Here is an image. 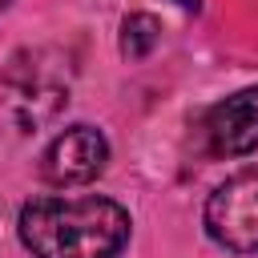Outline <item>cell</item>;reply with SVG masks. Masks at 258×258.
<instances>
[{"label":"cell","mask_w":258,"mask_h":258,"mask_svg":"<svg viewBox=\"0 0 258 258\" xmlns=\"http://www.w3.org/2000/svg\"><path fill=\"white\" fill-rule=\"evenodd\" d=\"M129 230V210L109 198H32L16 218L32 258H117Z\"/></svg>","instance_id":"6da1fadb"},{"label":"cell","mask_w":258,"mask_h":258,"mask_svg":"<svg viewBox=\"0 0 258 258\" xmlns=\"http://www.w3.org/2000/svg\"><path fill=\"white\" fill-rule=\"evenodd\" d=\"M69 101V60L52 48H24L0 73V109L20 129L32 133L52 121Z\"/></svg>","instance_id":"7a4b0ae2"},{"label":"cell","mask_w":258,"mask_h":258,"mask_svg":"<svg viewBox=\"0 0 258 258\" xmlns=\"http://www.w3.org/2000/svg\"><path fill=\"white\" fill-rule=\"evenodd\" d=\"M206 234L230 254H258V169L226 177L206 202Z\"/></svg>","instance_id":"3957f363"},{"label":"cell","mask_w":258,"mask_h":258,"mask_svg":"<svg viewBox=\"0 0 258 258\" xmlns=\"http://www.w3.org/2000/svg\"><path fill=\"white\" fill-rule=\"evenodd\" d=\"M105 161H109V141H105V133L93 129V125H69V129H60V133L48 141V149H44V157H40V177H44L48 185L69 189V185L93 181V177L105 169Z\"/></svg>","instance_id":"277c9868"},{"label":"cell","mask_w":258,"mask_h":258,"mask_svg":"<svg viewBox=\"0 0 258 258\" xmlns=\"http://www.w3.org/2000/svg\"><path fill=\"white\" fill-rule=\"evenodd\" d=\"M206 137L218 157H246L258 149V85L218 101L206 113Z\"/></svg>","instance_id":"5b68a950"},{"label":"cell","mask_w":258,"mask_h":258,"mask_svg":"<svg viewBox=\"0 0 258 258\" xmlns=\"http://www.w3.org/2000/svg\"><path fill=\"white\" fill-rule=\"evenodd\" d=\"M157 40H161V24L149 12L125 16V24H121V52L125 56H149Z\"/></svg>","instance_id":"8992f818"},{"label":"cell","mask_w":258,"mask_h":258,"mask_svg":"<svg viewBox=\"0 0 258 258\" xmlns=\"http://www.w3.org/2000/svg\"><path fill=\"white\" fill-rule=\"evenodd\" d=\"M8 4H12V0H0V12H4V8H8Z\"/></svg>","instance_id":"52a82bcc"}]
</instances>
